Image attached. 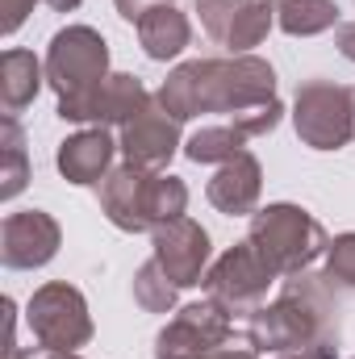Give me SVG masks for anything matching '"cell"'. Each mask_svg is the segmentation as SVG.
Masks as SVG:
<instances>
[{
	"label": "cell",
	"mask_w": 355,
	"mask_h": 359,
	"mask_svg": "<svg viewBox=\"0 0 355 359\" xmlns=\"http://www.w3.org/2000/svg\"><path fill=\"white\" fill-rule=\"evenodd\" d=\"M276 21L288 38H314L339 21V4L335 0H288L276 8Z\"/></svg>",
	"instance_id": "19"
},
{
	"label": "cell",
	"mask_w": 355,
	"mask_h": 359,
	"mask_svg": "<svg viewBox=\"0 0 355 359\" xmlns=\"http://www.w3.org/2000/svg\"><path fill=\"white\" fill-rule=\"evenodd\" d=\"M59 243H63V230L51 213L42 209L8 213L0 230V259L13 271H34L59 255Z\"/></svg>",
	"instance_id": "12"
},
{
	"label": "cell",
	"mask_w": 355,
	"mask_h": 359,
	"mask_svg": "<svg viewBox=\"0 0 355 359\" xmlns=\"http://www.w3.org/2000/svg\"><path fill=\"white\" fill-rule=\"evenodd\" d=\"M297 138L314 151H339L355 138L351 126V88L335 80H305L293 104Z\"/></svg>",
	"instance_id": "4"
},
{
	"label": "cell",
	"mask_w": 355,
	"mask_h": 359,
	"mask_svg": "<svg viewBox=\"0 0 355 359\" xmlns=\"http://www.w3.org/2000/svg\"><path fill=\"white\" fill-rule=\"evenodd\" d=\"M272 21H276V8L272 4H264V0H243V8H239V17H234V25H230V34H226L222 46H230V55H247L251 46H260L267 38Z\"/></svg>",
	"instance_id": "21"
},
{
	"label": "cell",
	"mask_w": 355,
	"mask_h": 359,
	"mask_svg": "<svg viewBox=\"0 0 355 359\" xmlns=\"http://www.w3.org/2000/svg\"><path fill=\"white\" fill-rule=\"evenodd\" d=\"M351 359H355V355H351Z\"/></svg>",
	"instance_id": "33"
},
{
	"label": "cell",
	"mask_w": 355,
	"mask_h": 359,
	"mask_svg": "<svg viewBox=\"0 0 355 359\" xmlns=\"http://www.w3.org/2000/svg\"><path fill=\"white\" fill-rule=\"evenodd\" d=\"M339 55H343V59H351V63H355V21H347V25H339Z\"/></svg>",
	"instance_id": "27"
},
{
	"label": "cell",
	"mask_w": 355,
	"mask_h": 359,
	"mask_svg": "<svg viewBox=\"0 0 355 359\" xmlns=\"http://www.w3.org/2000/svg\"><path fill=\"white\" fill-rule=\"evenodd\" d=\"M230 334H234L230 313L217 301H196V305H184L159 330L155 359H209Z\"/></svg>",
	"instance_id": "8"
},
{
	"label": "cell",
	"mask_w": 355,
	"mask_h": 359,
	"mask_svg": "<svg viewBox=\"0 0 355 359\" xmlns=\"http://www.w3.org/2000/svg\"><path fill=\"white\" fill-rule=\"evenodd\" d=\"M117 147H121L126 163H134L142 172H159L180 151V121L159 100H151L130 126H121V142Z\"/></svg>",
	"instance_id": "13"
},
{
	"label": "cell",
	"mask_w": 355,
	"mask_h": 359,
	"mask_svg": "<svg viewBox=\"0 0 355 359\" xmlns=\"http://www.w3.org/2000/svg\"><path fill=\"white\" fill-rule=\"evenodd\" d=\"M34 4H38V0H0V29H4V34H17L21 21L34 13Z\"/></svg>",
	"instance_id": "25"
},
{
	"label": "cell",
	"mask_w": 355,
	"mask_h": 359,
	"mask_svg": "<svg viewBox=\"0 0 355 359\" xmlns=\"http://www.w3.org/2000/svg\"><path fill=\"white\" fill-rule=\"evenodd\" d=\"M46 80L51 88L63 96H80L96 88L100 80H109V46L105 38L88 25H67L51 38L46 50Z\"/></svg>",
	"instance_id": "6"
},
{
	"label": "cell",
	"mask_w": 355,
	"mask_h": 359,
	"mask_svg": "<svg viewBox=\"0 0 355 359\" xmlns=\"http://www.w3.org/2000/svg\"><path fill=\"white\" fill-rule=\"evenodd\" d=\"M113 4H117V13H121L126 21H134V25H138L151 8H159V4H176V0H113Z\"/></svg>",
	"instance_id": "26"
},
{
	"label": "cell",
	"mask_w": 355,
	"mask_h": 359,
	"mask_svg": "<svg viewBox=\"0 0 355 359\" xmlns=\"http://www.w3.org/2000/svg\"><path fill=\"white\" fill-rule=\"evenodd\" d=\"M326 280L355 288V234H339L326 251Z\"/></svg>",
	"instance_id": "24"
},
{
	"label": "cell",
	"mask_w": 355,
	"mask_h": 359,
	"mask_svg": "<svg viewBox=\"0 0 355 359\" xmlns=\"http://www.w3.org/2000/svg\"><path fill=\"white\" fill-rule=\"evenodd\" d=\"M25 322L42 351H76L92 339L88 305H84L80 288H72V284H42L29 297Z\"/></svg>",
	"instance_id": "7"
},
{
	"label": "cell",
	"mask_w": 355,
	"mask_h": 359,
	"mask_svg": "<svg viewBox=\"0 0 355 359\" xmlns=\"http://www.w3.org/2000/svg\"><path fill=\"white\" fill-rule=\"evenodd\" d=\"M176 121L201 117V113H255L276 100V72L255 55H230V59H192L180 63L163 80L155 96Z\"/></svg>",
	"instance_id": "1"
},
{
	"label": "cell",
	"mask_w": 355,
	"mask_h": 359,
	"mask_svg": "<svg viewBox=\"0 0 355 359\" xmlns=\"http://www.w3.org/2000/svg\"><path fill=\"white\" fill-rule=\"evenodd\" d=\"M151 180H155V172H142L134 163L113 168L100 180V213L126 234L155 230L151 226Z\"/></svg>",
	"instance_id": "14"
},
{
	"label": "cell",
	"mask_w": 355,
	"mask_h": 359,
	"mask_svg": "<svg viewBox=\"0 0 355 359\" xmlns=\"http://www.w3.org/2000/svg\"><path fill=\"white\" fill-rule=\"evenodd\" d=\"M280 276L267 268V259L251 247V238L247 243H239V247H230L213 268L205 271V292H209V301H217L230 318L234 313H255L260 305H264L267 288L276 284Z\"/></svg>",
	"instance_id": "5"
},
{
	"label": "cell",
	"mask_w": 355,
	"mask_h": 359,
	"mask_svg": "<svg viewBox=\"0 0 355 359\" xmlns=\"http://www.w3.org/2000/svg\"><path fill=\"white\" fill-rule=\"evenodd\" d=\"M147 104H151V96L142 88V80L117 72L80 96H63L59 117L63 121H96V126H130Z\"/></svg>",
	"instance_id": "9"
},
{
	"label": "cell",
	"mask_w": 355,
	"mask_h": 359,
	"mask_svg": "<svg viewBox=\"0 0 355 359\" xmlns=\"http://www.w3.org/2000/svg\"><path fill=\"white\" fill-rule=\"evenodd\" d=\"M51 8H59V13H72V8H80V0H46Z\"/></svg>",
	"instance_id": "29"
},
{
	"label": "cell",
	"mask_w": 355,
	"mask_h": 359,
	"mask_svg": "<svg viewBox=\"0 0 355 359\" xmlns=\"http://www.w3.org/2000/svg\"><path fill=\"white\" fill-rule=\"evenodd\" d=\"M264 4H272V8H280V4H288V0H264Z\"/></svg>",
	"instance_id": "31"
},
{
	"label": "cell",
	"mask_w": 355,
	"mask_h": 359,
	"mask_svg": "<svg viewBox=\"0 0 355 359\" xmlns=\"http://www.w3.org/2000/svg\"><path fill=\"white\" fill-rule=\"evenodd\" d=\"M138 42H142V50H147V59L168 63V59H176V55L188 50L192 25H188V17L180 13L176 4H159V8H151V13L138 21Z\"/></svg>",
	"instance_id": "17"
},
{
	"label": "cell",
	"mask_w": 355,
	"mask_h": 359,
	"mask_svg": "<svg viewBox=\"0 0 355 359\" xmlns=\"http://www.w3.org/2000/svg\"><path fill=\"white\" fill-rule=\"evenodd\" d=\"M42 88V63L29 50H4L0 59V104L4 117H17Z\"/></svg>",
	"instance_id": "18"
},
{
	"label": "cell",
	"mask_w": 355,
	"mask_h": 359,
	"mask_svg": "<svg viewBox=\"0 0 355 359\" xmlns=\"http://www.w3.org/2000/svg\"><path fill=\"white\" fill-rule=\"evenodd\" d=\"M239 8H243V0H196V17H201L205 34H209L213 42H226V34H230Z\"/></svg>",
	"instance_id": "23"
},
{
	"label": "cell",
	"mask_w": 355,
	"mask_h": 359,
	"mask_svg": "<svg viewBox=\"0 0 355 359\" xmlns=\"http://www.w3.org/2000/svg\"><path fill=\"white\" fill-rule=\"evenodd\" d=\"M134 301L147 309V313H172V305H176V284L168 280V271L159 268V259L151 255L138 276H134Z\"/></svg>",
	"instance_id": "22"
},
{
	"label": "cell",
	"mask_w": 355,
	"mask_h": 359,
	"mask_svg": "<svg viewBox=\"0 0 355 359\" xmlns=\"http://www.w3.org/2000/svg\"><path fill=\"white\" fill-rule=\"evenodd\" d=\"M351 126H355V88H351Z\"/></svg>",
	"instance_id": "32"
},
{
	"label": "cell",
	"mask_w": 355,
	"mask_h": 359,
	"mask_svg": "<svg viewBox=\"0 0 355 359\" xmlns=\"http://www.w3.org/2000/svg\"><path fill=\"white\" fill-rule=\"evenodd\" d=\"M260 192H264V168H260V159H255L251 151H239L234 159H226V163L217 168V176L209 180V188H205L209 205H213L217 213H226V217H247V213H255Z\"/></svg>",
	"instance_id": "15"
},
{
	"label": "cell",
	"mask_w": 355,
	"mask_h": 359,
	"mask_svg": "<svg viewBox=\"0 0 355 359\" xmlns=\"http://www.w3.org/2000/svg\"><path fill=\"white\" fill-rule=\"evenodd\" d=\"M113 151H117V142H113V134L105 130V126H92V130H80V134H72L67 142H59V172L63 180H72V184H100V180L109 176L113 168Z\"/></svg>",
	"instance_id": "16"
},
{
	"label": "cell",
	"mask_w": 355,
	"mask_h": 359,
	"mask_svg": "<svg viewBox=\"0 0 355 359\" xmlns=\"http://www.w3.org/2000/svg\"><path fill=\"white\" fill-rule=\"evenodd\" d=\"M251 247L267 259V268L276 271L280 280L284 276H297V271H309V264L330 251V238L322 230L318 217H309L301 205H267L251 217Z\"/></svg>",
	"instance_id": "3"
},
{
	"label": "cell",
	"mask_w": 355,
	"mask_h": 359,
	"mask_svg": "<svg viewBox=\"0 0 355 359\" xmlns=\"http://www.w3.org/2000/svg\"><path fill=\"white\" fill-rule=\"evenodd\" d=\"M46 359H80L76 351H46Z\"/></svg>",
	"instance_id": "30"
},
{
	"label": "cell",
	"mask_w": 355,
	"mask_h": 359,
	"mask_svg": "<svg viewBox=\"0 0 355 359\" xmlns=\"http://www.w3.org/2000/svg\"><path fill=\"white\" fill-rule=\"evenodd\" d=\"M280 117H284V104L272 100V104L255 109V113H239V117H230V121H222V126H205V130H196V134L184 142V155H188L192 163H226V159H234L239 151H247L251 138L272 134V130L280 126Z\"/></svg>",
	"instance_id": "10"
},
{
	"label": "cell",
	"mask_w": 355,
	"mask_h": 359,
	"mask_svg": "<svg viewBox=\"0 0 355 359\" xmlns=\"http://www.w3.org/2000/svg\"><path fill=\"white\" fill-rule=\"evenodd\" d=\"M155 238V259L168 271V280L176 288H192L205 280L209 271V234L201 230V222L192 217H172L163 226L151 230Z\"/></svg>",
	"instance_id": "11"
},
{
	"label": "cell",
	"mask_w": 355,
	"mask_h": 359,
	"mask_svg": "<svg viewBox=\"0 0 355 359\" xmlns=\"http://www.w3.org/2000/svg\"><path fill=\"white\" fill-rule=\"evenodd\" d=\"M247 334L255 339L260 351H276V355H293V351L339 355V297L326 271L284 276L280 297L251 313Z\"/></svg>",
	"instance_id": "2"
},
{
	"label": "cell",
	"mask_w": 355,
	"mask_h": 359,
	"mask_svg": "<svg viewBox=\"0 0 355 359\" xmlns=\"http://www.w3.org/2000/svg\"><path fill=\"white\" fill-rule=\"evenodd\" d=\"M276 359H335V355H322V351H293V355H276Z\"/></svg>",
	"instance_id": "28"
},
{
	"label": "cell",
	"mask_w": 355,
	"mask_h": 359,
	"mask_svg": "<svg viewBox=\"0 0 355 359\" xmlns=\"http://www.w3.org/2000/svg\"><path fill=\"white\" fill-rule=\"evenodd\" d=\"M0 159H4V172H0V196L4 201H13L21 188H25V180H29V155H25V134H21V126H17V117H4L0 121Z\"/></svg>",
	"instance_id": "20"
}]
</instances>
